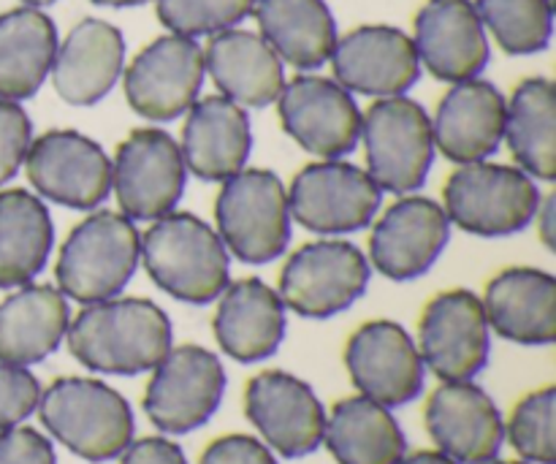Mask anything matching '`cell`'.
<instances>
[{
	"mask_svg": "<svg viewBox=\"0 0 556 464\" xmlns=\"http://www.w3.org/2000/svg\"><path fill=\"white\" fill-rule=\"evenodd\" d=\"M81 367L101 375L150 373L172 351V321L150 299H103L85 304L65 331Z\"/></svg>",
	"mask_w": 556,
	"mask_h": 464,
	"instance_id": "1",
	"label": "cell"
},
{
	"mask_svg": "<svg viewBox=\"0 0 556 464\" xmlns=\"http://www.w3.org/2000/svg\"><path fill=\"white\" fill-rule=\"evenodd\" d=\"M139 261L161 291L188 304H210L231 283V255L215 228L190 212L152 221L139 244Z\"/></svg>",
	"mask_w": 556,
	"mask_h": 464,
	"instance_id": "2",
	"label": "cell"
},
{
	"mask_svg": "<svg viewBox=\"0 0 556 464\" xmlns=\"http://www.w3.org/2000/svg\"><path fill=\"white\" fill-rule=\"evenodd\" d=\"M38 418L79 460L101 464L134 440V413L125 397L96 378H58L38 400Z\"/></svg>",
	"mask_w": 556,
	"mask_h": 464,
	"instance_id": "3",
	"label": "cell"
},
{
	"mask_svg": "<svg viewBox=\"0 0 556 464\" xmlns=\"http://www.w3.org/2000/svg\"><path fill=\"white\" fill-rule=\"evenodd\" d=\"M139 228L123 212H92L60 244L58 291L79 304L117 297L139 266Z\"/></svg>",
	"mask_w": 556,
	"mask_h": 464,
	"instance_id": "4",
	"label": "cell"
},
{
	"mask_svg": "<svg viewBox=\"0 0 556 464\" xmlns=\"http://www.w3.org/2000/svg\"><path fill=\"white\" fill-rule=\"evenodd\" d=\"M215 221L228 253L244 264H269L291 242L286 185L269 168H242L223 183Z\"/></svg>",
	"mask_w": 556,
	"mask_h": 464,
	"instance_id": "5",
	"label": "cell"
},
{
	"mask_svg": "<svg viewBox=\"0 0 556 464\" xmlns=\"http://www.w3.org/2000/svg\"><path fill=\"white\" fill-rule=\"evenodd\" d=\"M445 215L476 237H510L535 221L541 190L530 174L503 163H465L443 188Z\"/></svg>",
	"mask_w": 556,
	"mask_h": 464,
	"instance_id": "6",
	"label": "cell"
},
{
	"mask_svg": "<svg viewBox=\"0 0 556 464\" xmlns=\"http://www.w3.org/2000/svg\"><path fill=\"white\" fill-rule=\"evenodd\" d=\"M367 174L380 190L410 193L421 188L432 168L434 139L427 109L407 96L375 101L362 114Z\"/></svg>",
	"mask_w": 556,
	"mask_h": 464,
	"instance_id": "7",
	"label": "cell"
},
{
	"mask_svg": "<svg viewBox=\"0 0 556 464\" xmlns=\"http://www.w3.org/2000/svg\"><path fill=\"white\" fill-rule=\"evenodd\" d=\"M369 261L356 244L320 239L299 248L280 272V299L302 318H331L364 297Z\"/></svg>",
	"mask_w": 556,
	"mask_h": 464,
	"instance_id": "8",
	"label": "cell"
},
{
	"mask_svg": "<svg viewBox=\"0 0 556 464\" xmlns=\"http://www.w3.org/2000/svg\"><path fill=\"white\" fill-rule=\"evenodd\" d=\"M226 369L201 346L172 348L152 367L144 413L163 435H188L204 427L220 407Z\"/></svg>",
	"mask_w": 556,
	"mask_h": 464,
	"instance_id": "9",
	"label": "cell"
},
{
	"mask_svg": "<svg viewBox=\"0 0 556 464\" xmlns=\"http://www.w3.org/2000/svg\"><path fill=\"white\" fill-rule=\"evenodd\" d=\"M188 168L179 145L161 128H136L117 147L112 190L130 221L152 223L174 212L185 193Z\"/></svg>",
	"mask_w": 556,
	"mask_h": 464,
	"instance_id": "10",
	"label": "cell"
},
{
	"mask_svg": "<svg viewBox=\"0 0 556 464\" xmlns=\"http://www.w3.org/2000/svg\"><path fill=\"white\" fill-rule=\"evenodd\" d=\"M383 190L367 168L348 161H315L288 188L291 221L307 231L348 234L369 226L378 215Z\"/></svg>",
	"mask_w": 556,
	"mask_h": 464,
	"instance_id": "11",
	"label": "cell"
},
{
	"mask_svg": "<svg viewBox=\"0 0 556 464\" xmlns=\"http://www.w3.org/2000/svg\"><path fill=\"white\" fill-rule=\"evenodd\" d=\"M25 174L38 196L71 210H96L112 193V161L79 130H47L27 147Z\"/></svg>",
	"mask_w": 556,
	"mask_h": 464,
	"instance_id": "12",
	"label": "cell"
},
{
	"mask_svg": "<svg viewBox=\"0 0 556 464\" xmlns=\"http://www.w3.org/2000/svg\"><path fill=\"white\" fill-rule=\"evenodd\" d=\"M277 112L286 134L309 155L337 161L351 155L362 136V112L334 79L302 74L282 85Z\"/></svg>",
	"mask_w": 556,
	"mask_h": 464,
	"instance_id": "13",
	"label": "cell"
},
{
	"mask_svg": "<svg viewBox=\"0 0 556 464\" xmlns=\"http://www.w3.org/2000/svg\"><path fill=\"white\" fill-rule=\"evenodd\" d=\"M204 74V49L195 38L161 36L125 68V98L144 120L168 123L193 106Z\"/></svg>",
	"mask_w": 556,
	"mask_h": 464,
	"instance_id": "14",
	"label": "cell"
},
{
	"mask_svg": "<svg viewBox=\"0 0 556 464\" xmlns=\"http://www.w3.org/2000/svg\"><path fill=\"white\" fill-rule=\"evenodd\" d=\"M416 348L421 362L443 384L476 378L486 367L492 351L481 299L467 288L438 293L418 321Z\"/></svg>",
	"mask_w": 556,
	"mask_h": 464,
	"instance_id": "15",
	"label": "cell"
},
{
	"mask_svg": "<svg viewBox=\"0 0 556 464\" xmlns=\"http://www.w3.org/2000/svg\"><path fill=\"white\" fill-rule=\"evenodd\" d=\"M244 413L266 446L286 460H302L324 443V405L315 391L291 373L266 369L250 378Z\"/></svg>",
	"mask_w": 556,
	"mask_h": 464,
	"instance_id": "16",
	"label": "cell"
},
{
	"mask_svg": "<svg viewBox=\"0 0 556 464\" xmlns=\"http://www.w3.org/2000/svg\"><path fill=\"white\" fill-rule=\"evenodd\" d=\"M451 239V221L438 201L402 196L386 206L369 237V261L383 277L416 280L432 269Z\"/></svg>",
	"mask_w": 556,
	"mask_h": 464,
	"instance_id": "17",
	"label": "cell"
},
{
	"mask_svg": "<svg viewBox=\"0 0 556 464\" xmlns=\"http://www.w3.org/2000/svg\"><path fill=\"white\" fill-rule=\"evenodd\" d=\"M345 367L362 397L400 407L424 391V362L396 321H369L345 346Z\"/></svg>",
	"mask_w": 556,
	"mask_h": 464,
	"instance_id": "18",
	"label": "cell"
},
{
	"mask_svg": "<svg viewBox=\"0 0 556 464\" xmlns=\"http://www.w3.org/2000/svg\"><path fill=\"white\" fill-rule=\"evenodd\" d=\"M329 60L334 81L372 98L405 96L421 76L413 38L391 25H362L337 38Z\"/></svg>",
	"mask_w": 556,
	"mask_h": 464,
	"instance_id": "19",
	"label": "cell"
},
{
	"mask_svg": "<svg viewBox=\"0 0 556 464\" xmlns=\"http://www.w3.org/2000/svg\"><path fill=\"white\" fill-rule=\"evenodd\" d=\"M429 438L456 464L497 460L505 424L492 397L472 380H451L432 391L424 411Z\"/></svg>",
	"mask_w": 556,
	"mask_h": 464,
	"instance_id": "20",
	"label": "cell"
},
{
	"mask_svg": "<svg viewBox=\"0 0 556 464\" xmlns=\"http://www.w3.org/2000/svg\"><path fill=\"white\" fill-rule=\"evenodd\" d=\"M418 63L440 81L476 79L489 63V38L470 0H429L416 14Z\"/></svg>",
	"mask_w": 556,
	"mask_h": 464,
	"instance_id": "21",
	"label": "cell"
},
{
	"mask_svg": "<svg viewBox=\"0 0 556 464\" xmlns=\"http://www.w3.org/2000/svg\"><path fill=\"white\" fill-rule=\"evenodd\" d=\"M253 150V130L244 106L226 96L195 98L185 112L182 152L185 168L204 183H226L242 172Z\"/></svg>",
	"mask_w": 556,
	"mask_h": 464,
	"instance_id": "22",
	"label": "cell"
},
{
	"mask_svg": "<svg viewBox=\"0 0 556 464\" xmlns=\"http://www.w3.org/2000/svg\"><path fill=\"white\" fill-rule=\"evenodd\" d=\"M125 68V38L112 22L87 16L71 27L52 60V87L71 106H92L112 92Z\"/></svg>",
	"mask_w": 556,
	"mask_h": 464,
	"instance_id": "23",
	"label": "cell"
},
{
	"mask_svg": "<svg viewBox=\"0 0 556 464\" xmlns=\"http://www.w3.org/2000/svg\"><path fill=\"white\" fill-rule=\"evenodd\" d=\"M505 130V98L492 81H456L438 103L432 120L434 147L448 161L478 163L497 152Z\"/></svg>",
	"mask_w": 556,
	"mask_h": 464,
	"instance_id": "24",
	"label": "cell"
},
{
	"mask_svg": "<svg viewBox=\"0 0 556 464\" xmlns=\"http://www.w3.org/2000/svg\"><path fill=\"white\" fill-rule=\"evenodd\" d=\"M217 302L212 329L217 346L233 362H264L286 337V304L258 277L228 283Z\"/></svg>",
	"mask_w": 556,
	"mask_h": 464,
	"instance_id": "25",
	"label": "cell"
},
{
	"mask_svg": "<svg viewBox=\"0 0 556 464\" xmlns=\"http://www.w3.org/2000/svg\"><path fill=\"white\" fill-rule=\"evenodd\" d=\"M489 329L519 346H552L556 337V280L535 266H510L489 280L481 299Z\"/></svg>",
	"mask_w": 556,
	"mask_h": 464,
	"instance_id": "26",
	"label": "cell"
},
{
	"mask_svg": "<svg viewBox=\"0 0 556 464\" xmlns=\"http://www.w3.org/2000/svg\"><path fill=\"white\" fill-rule=\"evenodd\" d=\"M204 68L228 101L264 109L277 101L286 74L282 60L261 36L250 30H223L204 47Z\"/></svg>",
	"mask_w": 556,
	"mask_h": 464,
	"instance_id": "27",
	"label": "cell"
},
{
	"mask_svg": "<svg viewBox=\"0 0 556 464\" xmlns=\"http://www.w3.org/2000/svg\"><path fill=\"white\" fill-rule=\"evenodd\" d=\"M71 313L52 286L25 283L0 302V364L30 367L52 356L68 331Z\"/></svg>",
	"mask_w": 556,
	"mask_h": 464,
	"instance_id": "28",
	"label": "cell"
},
{
	"mask_svg": "<svg viewBox=\"0 0 556 464\" xmlns=\"http://www.w3.org/2000/svg\"><path fill=\"white\" fill-rule=\"evenodd\" d=\"M324 443L337 464H400L407 440L391 407L369 397H348L326 416Z\"/></svg>",
	"mask_w": 556,
	"mask_h": 464,
	"instance_id": "29",
	"label": "cell"
},
{
	"mask_svg": "<svg viewBox=\"0 0 556 464\" xmlns=\"http://www.w3.org/2000/svg\"><path fill=\"white\" fill-rule=\"evenodd\" d=\"M261 38L293 68L313 71L329 63L337 25L324 0H255Z\"/></svg>",
	"mask_w": 556,
	"mask_h": 464,
	"instance_id": "30",
	"label": "cell"
},
{
	"mask_svg": "<svg viewBox=\"0 0 556 464\" xmlns=\"http://www.w3.org/2000/svg\"><path fill=\"white\" fill-rule=\"evenodd\" d=\"M58 52L54 22L33 5L0 14V98H33L52 71Z\"/></svg>",
	"mask_w": 556,
	"mask_h": 464,
	"instance_id": "31",
	"label": "cell"
},
{
	"mask_svg": "<svg viewBox=\"0 0 556 464\" xmlns=\"http://www.w3.org/2000/svg\"><path fill=\"white\" fill-rule=\"evenodd\" d=\"M503 139L514 161L532 179L556 177V87L552 79L532 76L505 101Z\"/></svg>",
	"mask_w": 556,
	"mask_h": 464,
	"instance_id": "32",
	"label": "cell"
},
{
	"mask_svg": "<svg viewBox=\"0 0 556 464\" xmlns=\"http://www.w3.org/2000/svg\"><path fill=\"white\" fill-rule=\"evenodd\" d=\"M54 244L47 204L30 190L0 193V288H20L47 266Z\"/></svg>",
	"mask_w": 556,
	"mask_h": 464,
	"instance_id": "33",
	"label": "cell"
},
{
	"mask_svg": "<svg viewBox=\"0 0 556 464\" xmlns=\"http://www.w3.org/2000/svg\"><path fill=\"white\" fill-rule=\"evenodd\" d=\"M483 30L508 54H535L552 43V0H476Z\"/></svg>",
	"mask_w": 556,
	"mask_h": 464,
	"instance_id": "34",
	"label": "cell"
},
{
	"mask_svg": "<svg viewBox=\"0 0 556 464\" xmlns=\"http://www.w3.org/2000/svg\"><path fill=\"white\" fill-rule=\"evenodd\" d=\"M554 418H556V389L546 386L541 391H532L519 405L514 407L508 418V435L510 446L516 454L525 462L532 464H556V435H554Z\"/></svg>",
	"mask_w": 556,
	"mask_h": 464,
	"instance_id": "35",
	"label": "cell"
},
{
	"mask_svg": "<svg viewBox=\"0 0 556 464\" xmlns=\"http://www.w3.org/2000/svg\"><path fill=\"white\" fill-rule=\"evenodd\" d=\"M157 20L174 36H215L253 14L255 0H155Z\"/></svg>",
	"mask_w": 556,
	"mask_h": 464,
	"instance_id": "36",
	"label": "cell"
},
{
	"mask_svg": "<svg viewBox=\"0 0 556 464\" xmlns=\"http://www.w3.org/2000/svg\"><path fill=\"white\" fill-rule=\"evenodd\" d=\"M38 400H41V384L36 375L27 373L25 367L0 364V432L36 413Z\"/></svg>",
	"mask_w": 556,
	"mask_h": 464,
	"instance_id": "37",
	"label": "cell"
},
{
	"mask_svg": "<svg viewBox=\"0 0 556 464\" xmlns=\"http://www.w3.org/2000/svg\"><path fill=\"white\" fill-rule=\"evenodd\" d=\"M33 141V125L16 101L0 98V185L14 179Z\"/></svg>",
	"mask_w": 556,
	"mask_h": 464,
	"instance_id": "38",
	"label": "cell"
},
{
	"mask_svg": "<svg viewBox=\"0 0 556 464\" xmlns=\"http://www.w3.org/2000/svg\"><path fill=\"white\" fill-rule=\"evenodd\" d=\"M0 464H58V456L41 432L16 424L0 432Z\"/></svg>",
	"mask_w": 556,
	"mask_h": 464,
	"instance_id": "39",
	"label": "cell"
},
{
	"mask_svg": "<svg viewBox=\"0 0 556 464\" xmlns=\"http://www.w3.org/2000/svg\"><path fill=\"white\" fill-rule=\"evenodd\" d=\"M199 464H277V460L269 446L250 435H226L206 446Z\"/></svg>",
	"mask_w": 556,
	"mask_h": 464,
	"instance_id": "40",
	"label": "cell"
},
{
	"mask_svg": "<svg viewBox=\"0 0 556 464\" xmlns=\"http://www.w3.org/2000/svg\"><path fill=\"white\" fill-rule=\"evenodd\" d=\"M119 464H188L185 451L174 440L144 438L130 440L128 449L119 454Z\"/></svg>",
	"mask_w": 556,
	"mask_h": 464,
	"instance_id": "41",
	"label": "cell"
},
{
	"mask_svg": "<svg viewBox=\"0 0 556 464\" xmlns=\"http://www.w3.org/2000/svg\"><path fill=\"white\" fill-rule=\"evenodd\" d=\"M554 201L556 196H548L535 212V221H541V239L548 250H554Z\"/></svg>",
	"mask_w": 556,
	"mask_h": 464,
	"instance_id": "42",
	"label": "cell"
},
{
	"mask_svg": "<svg viewBox=\"0 0 556 464\" xmlns=\"http://www.w3.org/2000/svg\"><path fill=\"white\" fill-rule=\"evenodd\" d=\"M400 464H456L451 456L440 454V451H418V454L402 456Z\"/></svg>",
	"mask_w": 556,
	"mask_h": 464,
	"instance_id": "43",
	"label": "cell"
},
{
	"mask_svg": "<svg viewBox=\"0 0 556 464\" xmlns=\"http://www.w3.org/2000/svg\"><path fill=\"white\" fill-rule=\"evenodd\" d=\"M96 5H112V9H125V5H144L150 0H90Z\"/></svg>",
	"mask_w": 556,
	"mask_h": 464,
	"instance_id": "44",
	"label": "cell"
},
{
	"mask_svg": "<svg viewBox=\"0 0 556 464\" xmlns=\"http://www.w3.org/2000/svg\"><path fill=\"white\" fill-rule=\"evenodd\" d=\"M22 3L33 5V9H41V5H52L54 0H22Z\"/></svg>",
	"mask_w": 556,
	"mask_h": 464,
	"instance_id": "45",
	"label": "cell"
},
{
	"mask_svg": "<svg viewBox=\"0 0 556 464\" xmlns=\"http://www.w3.org/2000/svg\"><path fill=\"white\" fill-rule=\"evenodd\" d=\"M483 464H530V462H497V460H492V462H483Z\"/></svg>",
	"mask_w": 556,
	"mask_h": 464,
	"instance_id": "46",
	"label": "cell"
}]
</instances>
